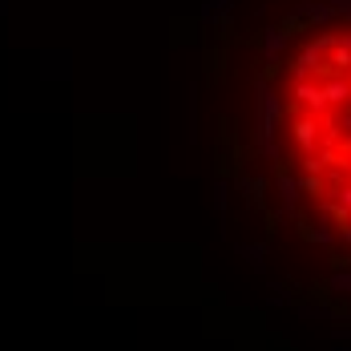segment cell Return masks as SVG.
I'll return each instance as SVG.
<instances>
[{
	"instance_id": "1",
	"label": "cell",
	"mask_w": 351,
	"mask_h": 351,
	"mask_svg": "<svg viewBox=\"0 0 351 351\" xmlns=\"http://www.w3.org/2000/svg\"><path fill=\"white\" fill-rule=\"evenodd\" d=\"M331 49H335V36H311V40L295 53V61H291V77H295V81H315V73L327 65Z\"/></svg>"
},
{
	"instance_id": "2",
	"label": "cell",
	"mask_w": 351,
	"mask_h": 351,
	"mask_svg": "<svg viewBox=\"0 0 351 351\" xmlns=\"http://www.w3.org/2000/svg\"><path fill=\"white\" fill-rule=\"evenodd\" d=\"M254 113L271 117L275 125H282V117H287V101H282V93L267 81V77H258V81H254Z\"/></svg>"
},
{
	"instance_id": "3",
	"label": "cell",
	"mask_w": 351,
	"mask_h": 351,
	"mask_svg": "<svg viewBox=\"0 0 351 351\" xmlns=\"http://www.w3.org/2000/svg\"><path fill=\"white\" fill-rule=\"evenodd\" d=\"M291 106H299L303 113H327V97L319 81H291Z\"/></svg>"
},
{
	"instance_id": "4",
	"label": "cell",
	"mask_w": 351,
	"mask_h": 351,
	"mask_svg": "<svg viewBox=\"0 0 351 351\" xmlns=\"http://www.w3.org/2000/svg\"><path fill=\"white\" fill-rule=\"evenodd\" d=\"M275 190H279V198H282V210L275 214V222H282V218H291L295 214V206H299V194H303V182L291 174L287 166H279L275 170Z\"/></svg>"
},
{
	"instance_id": "5",
	"label": "cell",
	"mask_w": 351,
	"mask_h": 351,
	"mask_svg": "<svg viewBox=\"0 0 351 351\" xmlns=\"http://www.w3.org/2000/svg\"><path fill=\"white\" fill-rule=\"evenodd\" d=\"M287 53H291V33L282 25H267L263 29V61H267V69H275Z\"/></svg>"
},
{
	"instance_id": "6",
	"label": "cell",
	"mask_w": 351,
	"mask_h": 351,
	"mask_svg": "<svg viewBox=\"0 0 351 351\" xmlns=\"http://www.w3.org/2000/svg\"><path fill=\"white\" fill-rule=\"evenodd\" d=\"M319 130H323V125H319L315 113H299V117H291V141H295L303 154H311V149L319 145Z\"/></svg>"
},
{
	"instance_id": "7",
	"label": "cell",
	"mask_w": 351,
	"mask_h": 351,
	"mask_svg": "<svg viewBox=\"0 0 351 351\" xmlns=\"http://www.w3.org/2000/svg\"><path fill=\"white\" fill-rule=\"evenodd\" d=\"M287 16H295V21H303V25H319V29H323V25H331V21H335V8H331L327 0H299Z\"/></svg>"
},
{
	"instance_id": "8",
	"label": "cell",
	"mask_w": 351,
	"mask_h": 351,
	"mask_svg": "<svg viewBox=\"0 0 351 351\" xmlns=\"http://www.w3.org/2000/svg\"><path fill=\"white\" fill-rule=\"evenodd\" d=\"M323 85V97H327V109H348L351 106V77L348 73H331Z\"/></svg>"
},
{
	"instance_id": "9",
	"label": "cell",
	"mask_w": 351,
	"mask_h": 351,
	"mask_svg": "<svg viewBox=\"0 0 351 351\" xmlns=\"http://www.w3.org/2000/svg\"><path fill=\"white\" fill-rule=\"evenodd\" d=\"M239 254L250 263V271L267 275V243H239Z\"/></svg>"
},
{
	"instance_id": "10",
	"label": "cell",
	"mask_w": 351,
	"mask_h": 351,
	"mask_svg": "<svg viewBox=\"0 0 351 351\" xmlns=\"http://www.w3.org/2000/svg\"><path fill=\"white\" fill-rule=\"evenodd\" d=\"M327 61H331V69H335V73H348L351 69V49L339 45V36H335V49H331V57H327Z\"/></svg>"
},
{
	"instance_id": "11",
	"label": "cell",
	"mask_w": 351,
	"mask_h": 351,
	"mask_svg": "<svg viewBox=\"0 0 351 351\" xmlns=\"http://www.w3.org/2000/svg\"><path fill=\"white\" fill-rule=\"evenodd\" d=\"M234 8V0H202V25H210L218 12H230Z\"/></svg>"
},
{
	"instance_id": "12",
	"label": "cell",
	"mask_w": 351,
	"mask_h": 351,
	"mask_svg": "<svg viewBox=\"0 0 351 351\" xmlns=\"http://www.w3.org/2000/svg\"><path fill=\"white\" fill-rule=\"evenodd\" d=\"M303 234H307L311 243H319V246H331V243H335V230H327V226H303Z\"/></svg>"
},
{
	"instance_id": "13",
	"label": "cell",
	"mask_w": 351,
	"mask_h": 351,
	"mask_svg": "<svg viewBox=\"0 0 351 351\" xmlns=\"http://www.w3.org/2000/svg\"><path fill=\"white\" fill-rule=\"evenodd\" d=\"M295 315H299V319H331L335 311H331L327 303H323V307H319V303H315V307L307 303V307H295Z\"/></svg>"
},
{
	"instance_id": "14",
	"label": "cell",
	"mask_w": 351,
	"mask_h": 351,
	"mask_svg": "<svg viewBox=\"0 0 351 351\" xmlns=\"http://www.w3.org/2000/svg\"><path fill=\"white\" fill-rule=\"evenodd\" d=\"M323 170H327V162H323V158H311V154L303 158V174H323Z\"/></svg>"
},
{
	"instance_id": "15",
	"label": "cell",
	"mask_w": 351,
	"mask_h": 351,
	"mask_svg": "<svg viewBox=\"0 0 351 351\" xmlns=\"http://www.w3.org/2000/svg\"><path fill=\"white\" fill-rule=\"evenodd\" d=\"M331 198H335L343 210H351V182H348V186H339V190H331Z\"/></svg>"
},
{
	"instance_id": "16",
	"label": "cell",
	"mask_w": 351,
	"mask_h": 351,
	"mask_svg": "<svg viewBox=\"0 0 351 351\" xmlns=\"http://www.w3.org/2000/svg\"><path fill=\"white\" fill-rule=\"evenodd\" d=\"M214 210L226 214V182H218V186H214Z\"/></svg>"
},
{
	"instance_id": "17",
	"label": "cell",
	"mask_w": 351,
	"mask_h": 351,
	"mask_svg": "<svg viewBox=\"0 0 351 351\" xmlns=\"http://www.w3.org/2000/svg\"><path fill=\"white\" fill-rule=\"evenodd\" d=\"M299 182H303V190H307V194H319V190H323V178H319V174H303Z\"/></svg>"
},
{
	"instance_id": "18",
	"label": "cell",
	"mask_w": 351,
	"mask_h": 351,
	"mask_svg": "<svg viewBox=\"0 0 351 351\" xmlns=\"http://www.w3.org/2000/svg\"><path fill=\"white\" fill-rule=\"evenodd\" d=\"M331 8H335V16H343V21H351V0H327Z\"/></svg>"
},
{
	"instance_id": "19",
	"label": "cell",
	"mask_w": 351,
	"mask_h": 351,
	"mask_svg": "<svg viewBox=\"0 0 351 351\" xmlns=\"http://www.w3.org/2000/svg\"><path fill=\"white\" fill-rule=\"evenodd\" d=\"M343 130H348V141H351V106L343 109Z\"/></svg>"
},
{
	"instance_id": "20",
	"label": "cell",
	"mask_w": 351,
	"mask_h": 351,
	"mask_svg": "<svg viewBox=\"0 0 351 351\" xmlns=\"http://www.w3.org/2000/svg\"><path fill=\"white\" fill-rule=\"evenodd\" d=\"M339 45H343V49H351V33H343V36H339Z\"/></svg>"
}]
</instances>
